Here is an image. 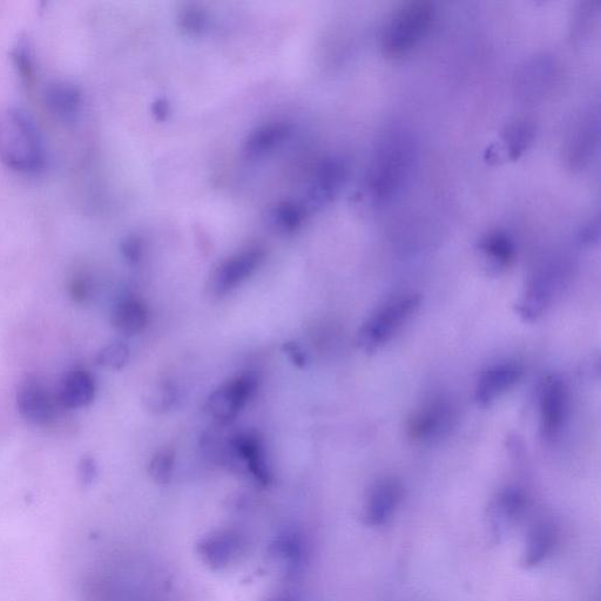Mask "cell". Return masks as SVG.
Instances as JSON below:
<instances>
[{
	"label": "cell",
	"instance_id": "8",
	"mask_svg": "<svg viewBox=\"0 0 601 601\" xmlns=\"http://www.w3.org/2000/svg\"><path fill=\"white\" fill-rule=\"evenodd\" d=\"M525 374L522 362L504 360L490 364L479 374L474 390L478 407L486 408L521 382Z\"/></svg>",
	"mask_w": 601,
	"mask_h": 601
},
{
	"label": "cell",
	"instance_id": "3",
	"mask_svg": "<svg viewBox=\"0 0 601 601\" xmlns=\"http://www.w3.org/2000/svg\"><path fill=\"white\" fill-rule=\"evenodd\" d=\"M421 296L415 293L396 295L384 302L363 322L356 342L366 353H375L394 339L421 307Z\"/></svg>",
	"mask_w": 601,
	"mask_h": 601
},
{
	"label": "cell",
	"instance_id": "11",
	"mask_svg": "<svg viewBox=\"0 0 601 601\" xmlns=\"http://www.w3.org/2000/svg\"><path fill=\"white\" fill-rule=\"evenodd\" d=\"M16 402L20 416L36 427H45L56 418V400L36 377L27 376L20 382Z\"/></svg>",
	"mask_w": 601,
	"mask_h": 601
},
{
	"label": "cell",
	"instance_id": "31",
	"mask_svg": "<svg viewBox=\"0 0 601 601\" xmlns=\"http://www.w3.org/2000/svg\"><path fill=\"white\" fill-rule=\"evenodd\" d=\"M69 290L72 300L78 303V305H83L91 295V285L89 280H87L84 275L80 274L73 276Z\"/></svg>",
	"mask_w": 601,
	"mask_h": 601
},
{
	"label": "cell",
	"instance_id": "4",
	"mask_svg": "<svg viewBox=\"0 0 601 601\" xmlns=\"http://www.w3.org/2000/svg\"><path fill=\"white\" fill-rule=\"evenodd\" d=\"M434 5L427 0H414L401 6L384 27L382 49L389 57H401L413 50L427 35L432 19Z\"/></svg>",
	"mask_w": 601,
	"mask_h": 601
},
{
	"label": "cell",
	"instance_id": "1",
	"mask_svg": "<svg viewBox=\"0 0 601 601\" xmlns=\"http://www.w3.org/2000/svg\"><path fill=\"white\" fill-rule=\"evenodd\" d=\"M0 161L24 174L39 173L46 165L45 145L35 121L16 107L0 111Z\"/></svg>",
	"mask_w": 601,
	"mask_h": 601
},
{
	"label": "cell",
	"instance_id": "23",
	"mask_svg": "<svg viewBox=\"0 0 601 601\" xmlns=\"http://www.w3.org/2000/svg\"><path fill=\"white\" fill-rule=\"evenodd\" d=\"M536 131L535 121L529 117L515 118L506 125L503 139L511 159H518L528 150L535 140Z\"/></svg>",
	"mask_w": 601,
	"mask_h": 601
},
{
	"label": "cell",
	"instance_id": "17",
	"mask_svg": "<svg viewBox=\"0 0 601 601\" xmlns=\"http://www.w3.org/2000/svg\"><path fill=\"white\" fill-rule=\"evenodd\" d=\"M96 394V380L90 371L74 368L64 376L60 383L58 401L66 409H83L92 404Z\"/></svg>",
	"mask_w": 601,
	"mask_h": 601
},
{
	"label": "cell",
	"instance_id": "15",
	"mask_svg": "<svg viewBox=\"0 0 601 601\" xmlns=\"http://www.w3.org/2000/svg\"><path fill=\"white\" fill-rule=\"evenodd\" d=\"M346 180L347 167L341 159H324L316 168L310 200L316 206L328 205L339 195Z\"/></svg>",
	"mask_w": 601,
	"mask_h": 601
},
{
	"label": "cell",
	"instance_id": "6",
	"mask_svg": "<svg viewBox=\"0 0 601 601\" xmlns=\"http://www.w3.org/2000/svg\"><path fill=\"white\" fill-rule=\"evenodd\" d=\"M258 377L252 373L235 376L209 396L206 407L209 415L220 424L232 423L258 389Z\"/></svg>",
	"mask_w": 601,
	"mask_h": 601
},
{
	"label": "cell",
	"instance_id": "25",
	"mask_svg": "<svg viewBox=\"0 0 601 601\" xmlns=\"http://www.w3.org/2000/svg\"><path fill=\"white\" fill-rule=\"evenodd\" d=\"M47 103L54 112L63 117H71L78 111L80 105V93L77 87L66 83L52 85L46 94Z\"/></svg>",
	"mask_w": 601,
	"mask_h": 601
},
{
	"label": "cell",
	"instance_id": "20",
	"mask_svg": "<svg viewBox=\"0 0 601 601\" xmlns=\"http://www.w3.org/2000/svg\"><path fill=\"white\" fill-rule=\"evenodd\" d=\"M479 251L489 269L495 273L504 272L516 259V246L504 232H491L479 243Z\"/></svg>",
	"mask_w": 601,
	"mask_h": 601
},
{
	"label": "cell",
	"instance_id": "10",
	"mask_svg": "<svg viewBox=\"0 0 601 601\" xmlns=\"http://www.w3.org/2000/svg\"><path fill=\"white\" fill-rule=\"evenodd\" d=\"M560 270L556 266L542 268L529 281L517 303V314L525 322H536L551 306L559 286Z\"/></svg>",
	"mask_w": 601,
	"mask_h": 601
},
{
	"label": "cell",
	"instance_id": "13",
	"mask_svg": "<svg viewBox=\"0 0 601 601\" xmlns=\"http://www.w3.org/2000/svg\"><path fill=\"white\" fill-rule=\"evenodd\" d=\"M229 456L234 462H240L249 474L262 485H268L272 482V472H270L267 463L265 449L259 435L253 432H242L235 435L228 443Z\"/></svg>",
	"mask_w": 601,
	"mask_h": 601
},
{
	"label": "cell",
	"instance_id": "29",
	"mask_svg": "<svg viewBox=\"0 0 601 601\" xmlns=\"http://www.w3.org/2000/svg\"><path fill=\"white\" fill-rule=\"evenodd\" d=\"M174 452L170 448L161 449L155 454L148 465V472L154 482L167 484L171 482L174 469Z\"/></svg>",
	"mask_w": 601,
	"mask_h": 601
},
{
	"label": "cell",
	"instance_id": "37",
	"mask_svg": "<svg viewBox=\"0 0 601 601\" xmlns=\"http://www.w3.org/2000/svg\"><path fill=\"white\" fill-rule=\"evenodd\" d=\"M270 601H296V600L290 599V598H287V597H283V598H276V599L270 600Z\"/></svg>",
	"mask_w": 601,
	"mask_h": 601
},
{
	"label": "cell",
	"instance_id": "12",
	"mask_svg": "<svg viewBox=\"0 0 601 601\" xmlns=\"http://www.w3.org/2000/svg\"><path fill=\"white\" fill-rule=\"evenodd\" d=\"M265 261V252L259 248L246 249L221 262L214 270L209 288L215 296H224L246 281Z\"/></svg>",
	"mask_w": 601,
	"mask_h": 601
},
{
	"label": "cell",
	"instance_id": "30",
	"mask_svg": "<svg viewBox=\"0 0 601 601\" xmlns=\"http://www.w3.org/2000/svg\"><path fill=\"white\" fill-rule=\"evenodd\" d=\"M525 505L526 498L522 491L508 489L498 497L496 508L502 518L515 519L524 511Z\"/></svg>",
	"mask_w": 601,
	"mask_h": 601
},
{
	"label": "cell",
	"instance_id": "2",
	"mask_svg": "<svg viewBox=\"0 0 601 601\" xmlns=\"http://www.w3.org/2000/svg\"><path fill=\"white\" fill-rule=\"evenodd\" d=\"M415 160L416 147L409 133L394 130L384 135L369 173L374 197L384 201L400 193L413 172Z\"/></svg>",
	"mask_w": 601,
	"mask_h": 601
},
{
	"label": "cell",
	"instance_id": "34",
	"mask_svg": "<svg viewBox=\"0 0 601 601\" xmlns=\"http://www.w3.org/2000/svg\"><path fill=\"white\" fill-rule=\"evenodd\" d=\"M97 464L92 457L86 456L79 463V474L84 483H91L97 476Z\"/></svg>",
	"mask_w": 601,
	"mask_h": 601
},
{
	"label": "cell",
	"instance_id": "19",
	"mask_svg": "<svg viewBox=\"0 0 601 601\" xmlns=\"http://www.w3.org/2000/svg\"><path fill=\"white\" fill-rule=\"evenodd\" d=\"M290 133L292 127L287 123L275 121V123L262 125L248 135L243 145V152L248 158H261L285 143Z\"/></svg>",
	"mask_w": 601,
	"mask_h": 601
},
{
	"label": "cell",
	"instance_id": "7",
	"mask_svg": "<svg viewBox=\"0 0 601 601\" xmlns=\"http://www.w3.org/2000/svg\"><path fill=\"white\" fill-rule=\"evenodd\" d=\"M600 139V119L596 108H589L575 120L565 141L564 155L573 171L583 170L597 153Z\"/></svg>",
	"mask_w": 601,
	"mask_h": 601
},
{
	"label": "cell",
	"instance_id": "32",
	"mask_svg": "<svg viewBox=\"0 0 601 601\" xmlns=\"http://www.w3.org/2000/svg\"><path fill=\"white\" fill-rule=\"evenodd\" d=\"M124 258L130 263H138L143 255V243L138 238H128L121 245Z\"/></svg>",
	"mask_w": 601,
	"mask_h": 601
},
{
	"label": "cell",
	"instance_id": "5",
	"mask_svg": "<svg viewBox=\"0 0 601 601\" xmlns=\"http://www.w3.org/2000/svg\"><path fill=\"white\" fill-rule=\"evenodd\" d=\"M570 415V393L557 375H549L540 384L538 394L539 432L546 443L562 437Z\"/></svg>",
	"mask_w": 601,
	"mask_h": 601
},
{
	"label": "cell",
	"instance_id": "22",
	"mask_svg": "<svg viewBox=\"0 0 601 601\" xmlns=\"http://www.w3.org/2000/svg\"><path fill=\"white\" fill-rule=\"evenodd\" d=\"M557 533L550 522H539L530 531L525 550V564L535 566L550 555L556 544Z\"/></svg>",
	"mask_w": 601,
	"mask_h": 601
},
{
	"label": "cell",
	"instance_id": "27",
	"mask_svg": "<svg viewBox=\"0 0 601 601\" xmlns=\"http://www.w3.org/2000/svg\"><path fill=\"white\" fill-rule=\"evenodd\" d=\"M177 398V391L171 383L160 382L147 391L145 397L146 408L153 414H164L170 410Z\"/></svg>",
	"mask_w": 601,
	"mask_h": 601
},
{
	"label": "cell",
	"instance_id": "24",
	"mask_svg": "<svg viewBox=\"0 0 601 601\" xmlns=\"http://www.w3.org/2000/svg\"><path fill=\"white\" fill-rule=\"evenodd\" d=\"M306 212L295 202H280L269 214V221L281 233H294L305 221Z\"/></svg>",
	"mask_w": 601,
	"mask_h": 601
},
{
	"label": "cell",
	"instance_id": "14",
	"mask_svg": "<svg viewBox=\"0 0 601 601\" xmlns=\"http://www.w3.org/2000/svg\"><path fill=\"white\" fill-rule=\"evenodd\" d=\"M557 77L555 60L542 56L533 58L516 74V90L525 100H538L548 93Z\"/></svg>",
	"mask_w": 601,
	"mask_h": 601
},
{
	"label": "cell",
	"instance_id": "28",
	"mask_svg": "<svg viewBox=\"0 0 601 601\" xmlns=\"http://www.w3.org/2000/svg\"><path fill=\"white\" fill-rule=\"evenodd\" d=\"M130 360V348L124 342H112L99 350L96 361L99 366L120 370L123 369Z\"/></svg>",
	"mask_w": 601,
	"mask_h": 601
},
{
	"label": "cell",
	"instance_id": "16",
	"mask_svg": "<svg viewBox=\"0 0 601 601\" xmlns=\"http://www.w3.org/2000/svg\"><path fill=\"white\" fill-rule=\"evenodd\" d=\"M403 497V486L396 478H383L371 489L366 517L370 525L387 523Z\"/></svg>",
	"mask_w": 601,
	"mask_h": 601
},
{
	"label": "cell",
	"instance_id": "21",
	"mask_svg": "<svg viewBox=\"0 0 601 601\" xmlns=\"http://www.w3.org/2000/svg\"><path fill=\"white\" fill-rule=\"evenodd\" d=\"M147 323L148 309L143 301L135 297H127L113 308L112 324L121 334L137 335L143 332Z\"/></svg>",
	"mask_w": 601,
	"mask_h": 601
},
{
	"label": "cell",
	"instance_id": "36",
	"mask_svg": "<svg viewBox=\"0 0 601 601\" xmlns=\"http://www.w3.org/2000/svg\"><path fill=\"white\" fill-rule=\"evenodd\" d=\"M153 106V113L158 120H165L168 114H170V105L164 99L155 101Z\"/></svg>",
	"mask_w": 601,
	"mask_h": 601
},
{
	"label": "cell",
	"instance_id": "18",
	"mask_svg": "<svg viewBox=\"0 0 601 601\" xmlns=\"http://www.w3.org/2000/svg\"><path fill=\"white\" fill-rule=\"evenodd\" d=\"M242 543L232 531H218L207 536L199 545L202 559L214 569H222L240 556Z\"/></svg>",
	"mask_w": 601,
	"mask_h": 601
},
{
	"label": "cell",
	"instance_id": "35",
	"mask_svg": "<svg viewBox=\"0 0 601 601\" xmlns=\"http://www.w3.org/2000/svg\"><path fill=\"white\" fill-rule=\"evenodd\" d=\"M283 350L286 351V354L289 356V359L292 360L297 367H303L306 364V354L305 351L301 349L299 344L294 342H288L283 346Z\"/></svg>",
	"mask_w": 601,
	"mask_h": 601
},
{
	"label": "cell",
	"instance_id": "26",
	"mask_svg": "<svg viewBox=\"0 0 601 601\" xmlns=\"http://www.w3.org/2000/svg\"><path fill=\"white\" fill-rule=\"evenodd\" d=\"M599 22V3L596 0H585L579 3L572 18V37L584 40L597 29Z\"/></svg>",
	"mask_w": 601,
	"mask_h": 601
},
{
	"label": "cell",
	"instance_id": "9",
	"mask_svg": "<svg viewBox=\"0 0 601 601\" xmlns=\"http://www.w3.org/2000/svg\"><path fill=\"white\" fill-rule=\"evenodd\" d=\"M455 420V408L443 397L416 409L408 421V435L416 442H431L447 434Z\"/></svg>",
	"mask_w": 601,
	"mask_h": 601
},
{
	"label": "cell",
	"instance_id": "33",
	"mask_svg": "<svg viewBox=\"0 0 601 601\" xmlns=\"http://www.w3.org/2000/svg\"><path fill=\"white\" fill-rule=\"evenodd\" d=\"M181 20L182 26H184L186 30L191 32H200L202 29H204L206 25V18L204 16V13H201L199 11L186 12Z\"/></svg>",
	"mask_w": 601,
	"mask_h": 601
}]
</instances>
